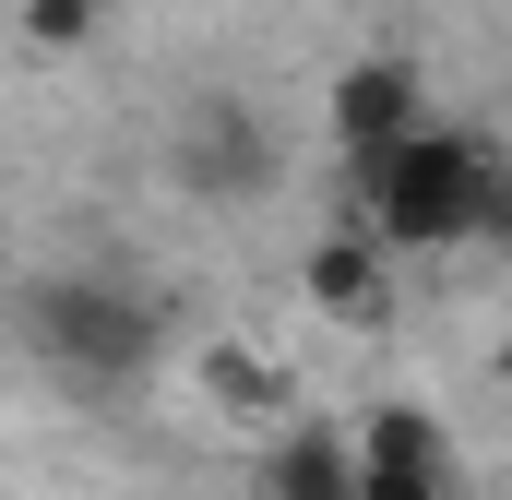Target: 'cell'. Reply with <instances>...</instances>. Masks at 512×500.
<instances>
[{"mask_svg":"<svg viewBox=\"0 0 512 500\" xmlns=\"http://www.w3.org/2000/svg\"><path fill=\"white\" fill-rule=\"evenodd\" d=\"M322 120H334V155H346V167H370V155H393V143H417V131H429V84H417V60L370 48V60H346V72H334Z\"/></svg>","mask_w":512,"mask_h":500,"instance_id":"4","label":"cell"},{"mask_svg":"<svg viewBox=\"0 0 512 500\" xmlns=\"http://www.w3.org/2000/svg\"><path fill=\"white\" fill-rule=\"evenodd\" d=\"M203 381H215V405L251 417V429H286V417H298V405H286V370H262L239 346H203Z\"/></svg>","mask_w":512,"mask_h":500,"instance_id":"7","label":"cell"},{"mask_svg":"<svg viewBox=\"0 0 512 500\" xmlns=\"http://www.w3.org/2000/svg\"><path fill=\"white\" fill-rule=\"evenodd\" d=\"M358 453H393V465H453V429L429 405H370L358 417Z\"/></svg>","mask_w":512,"mask_h":500,"instance_id":"8","label":"cell"},{"mask_svg":"<svg viewBox=\"0 0 512 500\" xmlns=\"http://www.w3.org/2000/svg\"><path fill=\"white\" fill-rule=\"evenodd\" d=\"M346 191L393 250H465V239L501 250L512 239V155L477 143V131H441V120L393 155H370V167H346Z\"/></svg>","mask_w":512,"mask_h":500,"instance_id":"1","label":"cell"},{"mask_svg":"<svg viewBox=\"0 0 512 500\" xmlns=\"http://www.w3.org/2000/svg\"><path fill=\"white\" fill-rule=\"evenodd\" d=\"M489 370H501V393H512V334H501V358H489Z\"/></svg>","mask_w":512,"mask_h":500,"instance_id":"11","label":"cell"},{"mask_svg":"<svg viewBox=\"0 0 512 500\" xmlns=\"http://www.w3.org/2000/svg\"><path fill=\"white\" fill-rule=\"evenodd\" d=\"M358 500H453V465H393V453H358Z\"/></svg>","mask_w":512,"mask_h":500,"instance_id":"10","label":"cell"},{"mask_svg":"<svg viewBox=\"0 0 512 500\" xmlns=\"http://www.w3.org/2000/svg\"><path fill=\"white\" fill-rule=\"evenodd\" d=\"M96 24H108V0H24V48H36V60L96 48Z\"/></svg>","mask_w":512,"mask_h":500,"instance_id":"9","label":"cell"},{"mask_svg":"<svg viewBox=\"0 0 512 500\" xmlns=\"http://www.w3.org/2000/svg\"><path fill=\"white\" fill-rule=\"evenodd\" d=\"M262 500H358V429L286 417L274 453H262Z\"/></svg>","mask_w":512,"mask_h":500,"instance_id":"6","label":"cell"},{"mask_svg":"<svg viewBox=\"0 0 512 500\" xmlns=\"http://www.w3.org/2000/svg\"><path fill=\"white\" fill-rule=\"evenodd\" d=\"M298 286H310V310H322V322L382 334V322H393V239L370 227V215H334V227L310 239V262H298Z\"/></svg>","mask_w":512,"mask_h":500,"instance_id":"5","label":"cell"},{"mask_svg":"<svg viewBox=\"0 0 512 500\" xmlns=\"http://www.w3.org/2000/svg\"><path fill=\"white\" fill-rule=\"evenodd\" d=\"M12 334H24V358L48 381L120 393V381L155 370L167 310H155V286H131L120 262H48V274H24V298H12Z\"/></svg>","mask_w":512,"mask_h":500,"instance_id":"2","label":"cell"},{"mask_svg":"<svg viewBox=\"0 0 512 500\" xmlns=\"http://www.w3.org/2000/svg\"><path fill=\"white\" fill-rule=\"evenodd\" d=\"M274 167H286L274 120H262L251 96H227V84H203V96L167 120V179H179L191 203H262Z\"/></svg>","mask_w":512,"mask_h":500,"instance_id":"3","label":"cell"}]
</instances>
